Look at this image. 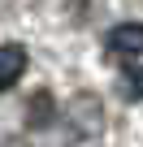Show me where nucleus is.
I'll use <instances>...</instances> for the list:
<instances>
[{
    "label": "nucleus",
    "mask_w": 143,
    "mask_h": 147,
    "mask_svg": "<svg viewBox=\"0 0 143 147\" xmlns=\"http://www.w3.org/2000/svg\"><path fill=\"white\" fill-rule=\"evenodd\" d=\"M121 95H126V100H139V95H143V78L126 74V78H121Z\"/></svg>",
    "instance_id": "obj_5"
},
{
    "label": "nucleus",
    "mask_w": 143,
    "mask_h": 147,
    "mask_svg": "<svg viewBox=\"0 0 143 147\" xmlns=\"http://www.w3.org/2000/svg\"><path fill=\"white\" fill-rule=\"evenodd\" d=\"M9 147H18V143H9Z\"/></svg>",
    "instance_id": "obj_6"
},
{
    "label": "nucleus",
    "mask_w": 143,
    "mask_h": 147,
    "mask_svg": "<svg viewBox=\"0 0 143 147\" xmlns=\"http://www.w3.org/2000/svg\"><path fill=\"white\" fill-rule=\"evenodd\" d=\"M26 69V48L18 43H0V87H13Z\"/></svg>",
    "instance_id": "obj_3"
},
{
    "label": "nucleus",
    "mask_w": 143,
    "mask_h": 147,
    "mask_svg": "<svg viewBox=\"0 0 143 147\" xmlns=\"http://www.w3.org/2000/svg\"><path fill=\"white\" fill-rule=\"evenodd\" d=\"M100 134H104V113L96 100H74L69 108V130H65V147H100Z\"/></svg>",
    "instance_id": "obj_1"
},
{
    "label": "nucleus",
    "mask_w": 143,
    "mask_h": 147,
    "mask_svg": "<svg viewBox=\"0 0 143 147\" xmlns=\"http://www.w3.org/2000/svg\"><path fill=\"white\" fill-rule=\"evenodd\" d=\"M108 48L117 56H143V22H126L108 35Z\"/></svg>",
    "instance_id": "obj_2"
},
{
    "label": "nucleus",
    "mask_w": 143,
    "mask_h": 147,
    "mask_svg": "<svg viewBox=\"0 0 143 147\" xmlns=\"http://www.w3.org/2000/svg\"><path fill=\"white\" fill-rule=\"evenodd\" d=\"M48 113H52V100L48 95H35L30 100V125H48Z\"/></svg>",
    "instance_id": "obj_4"
}]
</instances>
